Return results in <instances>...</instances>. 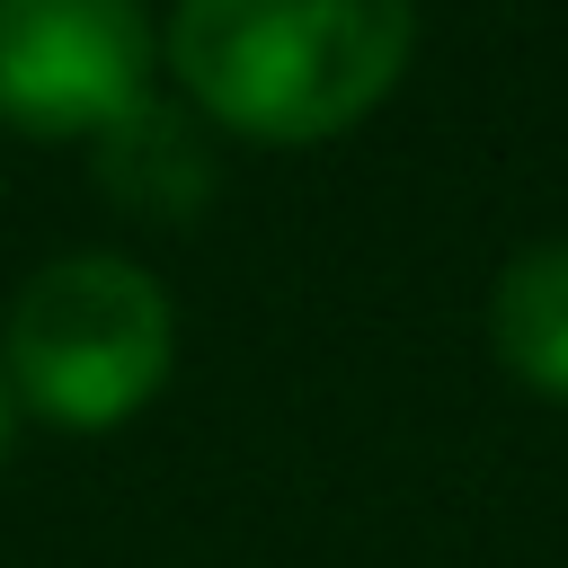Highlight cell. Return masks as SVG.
I'll return each instance as SVG.
<instances>
[{
  "instance_id": "cell-1",
  "label": "cell",
  "mask_w": 568,
  "mask_h": 568,
  "mask_svg": "<svg viewBox=\"0 0 568 568\" xmlns=\"http://www.w3.org/2000/svg\"><path fill=\"white\" fill-rule=\"evenodd\" d=\"M417 0H178L169 62L186 98L248 142H328L390 98Z\"/></svg>"
},
{
  "instance_id": "cell-2",
  "label": "cell",
  "mask_w": 568,
  "mask_h": 568,
  "mask_svg": "<svg viewBox=\"0 0 568 568\" xmlns=\"http://www.w3.org/2000/svg\"><path fill=\"white\" fill-rule=\"evenodd\" d=\"M169 302L124 257H53L9 311V373L53 426H115L169 373Z\"/></svg>"
},
{
  "instance_id": "cell-3",
  "label": "cell",
  "mask_w": 568,
  "mask_h": 568,
  "mask_svg": "<svg viewBox=\"0 0 568 568\" xmlns=\"http://www.w3.org/2000/svg\"><path fill=\"white\" fill-rule=\"evenodd\" d=\"M151 98L142 0H0V124L36 142L115 133Z\"/></svg>"
},
{
  "instance_id": "cell-4",
  "label": "cell",
  "mask_w": 568,
  "mask_h": 568,
  "mask_svg": "<svg viewBox=\"0 0 568 568\" xmlns=\"http://www.w3.org/2000/svg\"><path fill=\"white\" fill-rule=\"evenodd\" d=\"M488 337H497V355L532 390H559L568 399V240H541V248H524L497 275Z\"/></svg>"
},
{
  "instance_id": "cell-5",
  "label": "cell",
  "mask_w": 568,
  "mask_h": 568,
  "mask_svg": "<svg viewBox=\"0 0 568 568\" xmlns=\"http://www.w3.org/2000/svg\"><path fill=\"white\" fill-rule=\"evenodd\" d=\"M98 169H106V186H115L124 204H142V213H186V204L213 186V160H204V142H195V124H186L178 106H160V98H142L115 133H98Z\"/></svg>"
},
{
  "instance_id": "cell-6",
  "label": "cell",
  "mask_w": 568,
  "mask_h": 568,
  "mask_svg": "<svg viewBox=\"0 0 568 568\" xmlns=\"http://www.w3.org/2000/svg\"><path fill=\"white\" fill-rule=\"evenodd\" d=\"M0 453H9V382H0Z\"/></svg>"
}]
</instances>
